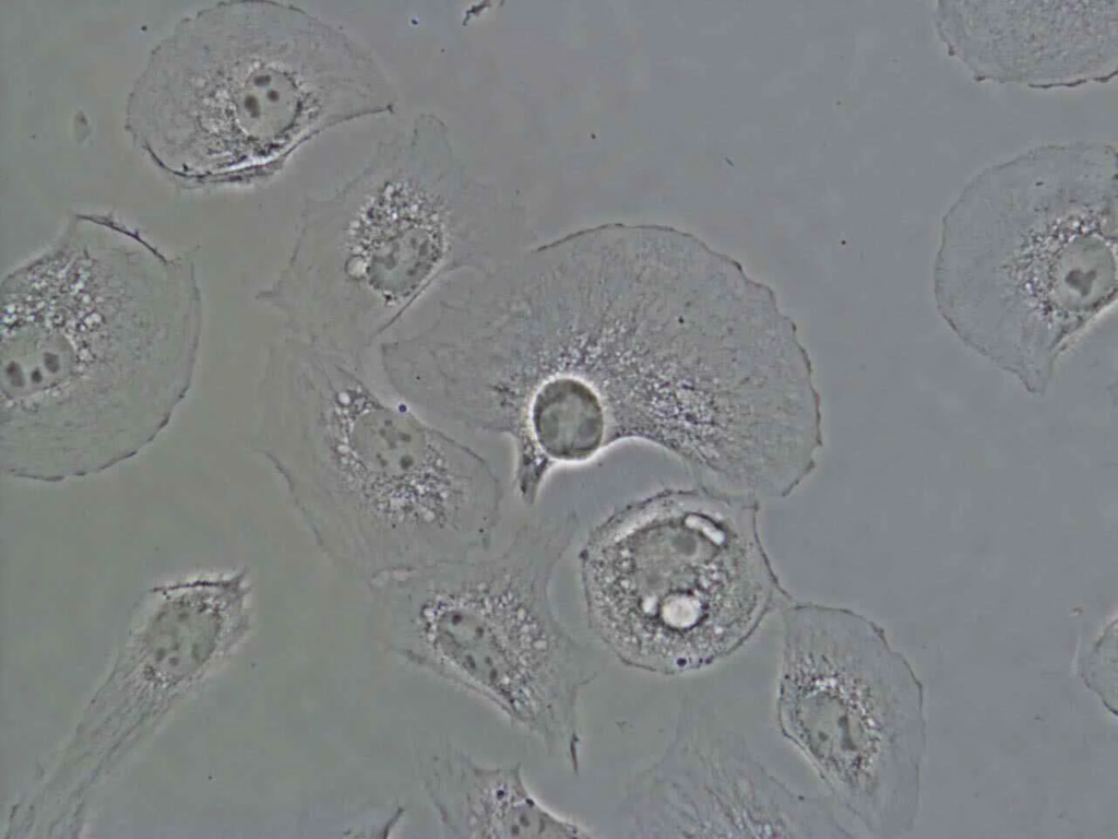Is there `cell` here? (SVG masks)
Returning a JSON list of instances; mask_svg holds the SVG:
<instances>
[{"label":"cell","instance_id":"6da1fadb","mask_svg":"<svg viewBox=\"0 0 1118 839\" xmlns=\"http://www.w3.org/2000/svg\"><path fill=\"white\" fill-rule=\"evenodd\" d=\"M543 256L487 275L464 318L459 377L474 429L512 440L515 471L542 484L625 440L661 447L699 371L679 257Z\"/></svg>","mask_w":1118,"mask_h":839},{"label":"cell","instance_id":"7a4b0ae2","mask_svg":"<svg viewBox=\"0 0 1118 839\" xmlns=\"http://www.w3.org/2000/svg\"><path fill=\"white\" fill-rule=\"evenodd\" d=\"M258 449L321 551L368 582L471 558L499 523L483 457L353 382L272 402Z\"/></svg>","mask_w":1118,"mask_h":839},{"label":"cell","instance_id":"3957f363","mask_svg":"<svg viewBox=\"0 0 1118 839\" xmlns=\"http://www.w3.org/2000/svg\"><path fill=\"white\" fill-rule=\"evenodd\" d=\"M578 516L521 527L499 555L439 562L369 582L392 648L467 689L580 770L579 700L605 660L555 614L550 581Z\"/></svg>","mask_w":1118,"mask_h":839},{"label":"cell","instance_id":"277c9868","mask_svg":"<svg viewBox=\"0 0 1118 839\" xmlns=\"http://www.w3.org/2000/svg\"><path fill=\"white\" fill-rule=\"evenodd\" d=\"M760 501L667 488L610 515L580 555L585 613L629 667L680 675L740 649L794 599L759 532Z\"/></svg>","mask_w":1118,"mask_h":839},{"label":"cell","instance_id":"5b68a950","mask_svg":"<svg viewBox=\"0 0 1118 839\" xmlns=\"http://www.w3.org/2000/svg\"><path fill=\"white\" fill-rule=\"evenodd\" d=\"M933 294L963 343L1044 392L1061 355L1116 300L1115 198L968 193L944 220Z\"/></svg>","mask_w":1118,"mask_h":839},{"label":"cell","instance_id":"8992f818","mask_svg":"<svg viewBox=\"0 0 1118 839\" xmlns=\"http://www.w3.org/2000/svg\"><path fill=\"white\" fill-rule=\"evenodd\" d=\"M72 265L17 272L4 296L2 341L61 351H2V364L43 361L2 365L1 459L27 481L103 472L150 444L176 407L118 369L131 375L134 363L114 350L130 305L115 315L121 297H106L88 263Z\"/></svg>","mask_w":1118,"mask_h":839},{"label":"cell","instance_id":"52a82bcc","mask_svg":"<svg viewBox=\"0 0 1118 839\" xmlns=\"http://www.w3.org/2000/svg\"><path fill=\"white\" fill-rule=\"evenodd\" d=\"M776 690L781 733L834 802L881 832L890 817L893 667L877 627L843 607L793 601L782 611Z\"/></svg>","mask_w":1118,"mask_h":839},{"label":"cell","instance_id":"ba28073f","mask_svg":"<svg viewBox=\"0 0 1118 839\" xmlns=\"http://www.w3.org/2000/svg\"><path fill=\"white\" fill-rule=\"evenodd\" d=\"M621 812L632 838H853L832 799L792 790L694 698L681 702L664 753L629 781Z\"/></svg>","mask_w":1118,"mask_h":839},{"label":"cell","instance_id":"9c48e42d","mask_svg":"<svg viewBox=\"0 0 1118 839\" xmlns=\"http://www.w3.org/2000/svg\"><path fill=\"white\" fill-rule=\"evenodd\" d=\"M430 793L447 829L468 839L597 838L591 828L542 804L521 763L484 765L447 746L433 758Z\"/></svg>","mask_w":1118,"mask_h":839}]
</instances>
